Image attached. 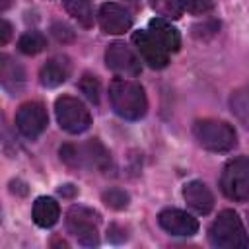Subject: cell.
Segmentation results:
<instances>
[{
  "label": "cell",
  "mask_w": 249,
  "mask_h": 249,
  "mask_svg": "<svg viewBox=\"0 0 249 249\" xmlns=\"http://www.w3.org/2000/svg\"><path fill=\"white\" fill-rule=\"evenodd\" d=\"M158 222L167 233L179 235V237H191L198 231L196 218H193L191 214H187L185 210H179V208L161 210L160 216H158Z\"/></svg>",
  "instance_id": "7c38bea8"
},
{
  "label": "cell",
  "mask_w": 249,
  "mask_h": 249,
  "mask_svg": "<svg viewBox=\"0 0 249 249\" xmlns=\"http://www.w3.org/2000/svg\"><path fill=\"white\" fill-rule=\"evenodd\" d=\"M54 113H56V121L60 128L70 134H80L88 130L91 124L89 109L78 97H72V95L58 97L54 101Z\"/></svg>",
  "instance_id": "8992f818"
},
{
  "label": "cell",
  "mask_w": 249,
  "mask_h": 249,
  "mask_svg": "<svg viewBox=\"0 0 249 249\" xmlns=\"http://www.w3.org/2000/svg\"><path fill=\"white\" fill-rule=\"evenodd\" d=\"M80 89H82V93H84L91 103H97V101H99V82H97L95 76L84 74L82 80H80Z\"/></svg>",
  "instance_id": "603a6c76"
},
{
  "label": "cell",
  "mask_w": 249,
  "mask_h": 249,
  "mask_svg": "<svg viewBox=\"0 0 249 249\" xmlns=\"http://www.w3.org/2000/svg\"><path fill=\"white\" fill-rule=\"evenodd\" d=\"M101 198H103V202L109 206V208H115V210H123V208H126L128 206V195L124 193V191H121V189H109V191H105L103 195H101Z\"/></svg>",
  "instance_id": "7402d4cb"
},
{
  "label": "cell",
  "mask_w": 249,
  "mask_h": 249,
  "mask_svg": "<svg viewBox=\"0 0 249 249\" xmlns=\"http://www.w3.org/2000/svg\"><path fill=\"white\" fill-rule=\"evenodd\" d=\"M0 82L10 95H18L25 86V70L12 56H0Z\"/></svg>",
  "instance_id": "5bb4252c"
},
{
  "label": "cell",
  "mask_w": 249,
  "mask_h": 249,
  "mask_svg": "<svg viewBox=\"0 0 249 249\" xmlns=\"http://www.w3.org/2000/svg\"><path fill=\"white\" fill-rule=\"evenodd\" d=\"M99 214L88 206H72L66 214V228L68 231L86 247H95L99 243Z\"/></svg>",
  "instance_id": "52a82bcc"
},
{
  "label": "cell",
  "mask_w": 249,
  "mask_h": 249,
  "mask_svg": "<svg viewBox=\"0 0 249 249\" xmlns=\"http://www.w3.org/2000/svg\"><path fill=\"white\" fill-rule=\"evenodd\" d=\"M208 239L220 249H245L249 245L241 218L233 210H222L208 228Z\"/></svg>",
  "instance_id": "7a4b0ae2"
},
{
  "label": "cell",
  "mask_w": 249,
  "mask_h": 249,
  "mask_svg": "<svg viewBox=\"0 0 249 249\" xmlns=\"http://www.w3.org/2000/svg\"><path fill=\"white\" fill-rule=\"evenodd\" d=\"M66 12L84 27L93 25V10H91V0H62Z\"/></svg>",
  "instance_id": "ac0fdd59"
},
{
  "label": "cell",
  "mask_w": 249,
  "mask_h": 249,
  "mask_svg": "<svg viewBox=\"0 0 249 249\" xmlns=\"http://www.w3.org/2000/svg\"><path fill=\"white\" fill-rule=\"evenodd\" d=\"M183 198L196 214H208L214 208V195L202 181H191L183 187Z\"/></svg>",
  "instance_id": "4fadbf2b"
},
{
  "label": "cell",
  "mask_w": 249,
  "mask_h": 249,
  "mask_svg": "<svg viewBox=\"0 0 249 249\" xmlns=\"http://www.w3.org/2000/svg\"><path fill=\"white\" fill-rule=\"evenodd\" d=\"M8 6H10V0H2V4H0V10H2V12H6V10H8Z\"/></svg>",
  "instance_id": "4316f807"
},
{
  "label": "cell",
  "mask_w": 249,
  "mask_h": 249,
  "mask_svg": "<svg viewBox=\"0 0 249 249\" xmlns=\"http://www.w3.org/2000/svg\"><path fill=\"white\" fill-rule=\"evenodd\" d=\"M53 33H54V37L58 41H70V39H74V31L66 23H54L53 25Z\"/></svg>",
  "instance_id": "d4e9b609"
},
{
  "label": "cell",
  "mask_w": 249,
  "mask_h": 249,
  "mask_svg": "<svg viewBox=\"0 0 249 249\" xmlns=\"http://www.w3.org/2000/svg\"><path fill=\"white\" fill-rule=\"evenodd\" d=\"M220 187L222 193L231 200H249V158L230 160L222 169Z\"/></svg>",
  "instance_id": "5b68a950"
},
{
  "label": "cell",
  "mask_w": 249,
  "mask_h": 249,
  "mask_svg": "<svg viewBox=\"0 0 249 249\" xmlns=\"http://www.w3.org/2000/svg\"><path fill=\"white\" fill-rule=\"evenodd\" d=\"M181 4H183V10H187L189 14H195V16L208 14L214 8L212 0H181Z\"/></svg>",
  "instance_id": "cb8c5ba5"
},
{
  "label": "cell",
  "mask_w": 249,
  "mask_h": 249,
  "mask_svg": "<svg viewBox=\"0 0 249 249\" xmlns=\"http://www.w3.org/2000/svg\"><path fill=\"white\" fill-rule=\"evenodd\" d=\"M60 160L70 167L107 169L111 165V156L99 140H89L82 146L64 144V146H60Z\"/></svg>",
  "instance_id": "277c9868"
},
{
  "label": "cell",
  "mask_w": 249,
  "mask_h": 249,
  "mask_svg": "<svg viewBox=\"0 0 249 249\" xmlns=\"http://www.w3.org/2000/svg\"><path fill=\"white\" fill-rule=\"evenodd\" d=\"M152 10L163 18H171V19H179L183 14V4L181 0H148Z\"/></svg>",
  "instance_id": "ffe728a7"
},
{
  "label": "cell",
  "mask_w": 249,
  "mask_h": 249,
  "mask_svg": "<svg viewBox=\"0 0 249 249\" xmlns=\"http://www.w3.org/2000/svg\"><path fill=\"white\" fill-rule=\"evenodd\" d=\"M105 64H107L109 70H113L121 76H138L140 74V60L123 43H111L107 47Z\"/></svg>",
  "instance_id": "30bf717a"
},
{
  "label": "cell",
  "mask_w": 249,
  "mask_h": 249,
  "mask_svg": "<svg viewBox=\"0 0 249 249\" xmlns=\"http://www.w3.org/2000/svg\"><path fill=\"white\" fill-rule=\"evenodd\" d=\"M109 101L115 113L126 121H138L148 111V99L144 88L134 80L115 78L109 84Z\"/></svg>",
  "instance_id": "6da1fadb"
},
{
  "label": "cell",
  "mask_w": 249,
  "mask_h": 249,
  "mask_svg": "<svg viewBox=\"0 0 249 249\" xmlns=\"http://www.w3.org/2000/svg\"><path fill=\"white\" fill-rule=\"evenodd\" d=\"M97 19H99V27L105 33H111V35H121V33L128 31L132 27L130 12L124 6L117 4V2L101 4L99 12H97Z\"/></svg>",
  "instance_id": "9c48e42d"
},
{
  "label": "cell",
  "mask_w": 249,
  "mask_h": 249,
  "mask_svg": "<svg viewBox=\"0 0 249 249\" xmlns=\"http://www.w3.org/2000/svg\"><path fill=\"white\" fill-rule=\"evenodd\" d=\"M58 216H60V208H58V202L54 198L39 196L33 202V220H35L37 226L51 228L58 222Z\"/></svg>",
  "instance_id": "e0dca14e"
},
{
  "label": "cell",
  "mask_w": 249,
  "mask_h": 249,
  "mask_svg": "<svg viewBox=\"0 0 249 249\" xmlns=\"http://www.w3.org/2000/svg\"><path fill=\"white\" fill-rule=\"evenodd\" d=\"M10 35H12V25L6 19H2V23H0V45H6L10 41Z\"/></svg>",
  "instance_id": "484cf974"
},
{
  "label": "cell",
  "mask_w": 249,
  "mask_h": 249,
  "mask_svg": "<svg viewBox=\"0 0 249 249\" xmlns=\"http://www.w3.org/2000/svg\"><path fill=\"white\" fill-rule=\"evenodd\" d=\"M231 111L239 117V121L249 128V89L245 91H235L230 99Z\"/></svg>",
  "instance_id": "44dd1931"
},
{
  "label": "cell",
  "mask_w": 249,
  "mask_h": 249,
  "mask_svg": "<svg viewBox=\"0 0 249 249\" xmlns=\"http://www.w3.org/2000/svg\"><path fill=\"white\" fill-rule=\"evenodd\" d=\"M47 124H49L47 109L39 101H27L16 113V126L25 138H31V140L39 138L47 128Z\"/></svg>",
  "instance_id": "ba28073f"
},
{
  "label": "cell",
  "mask_w": 249,
  "mask_h": 249,
  "mask_svg": "<svg viewBox=\"0 0 249 249\" xmlns=\"http://www.w3.org/2000/svg\"><path fill=\"white\" fill-rule=\"evenodd\" d=\"M70 62L66 56H53L49 58L41 70H39V82L45 86V88H56L60 86L62 82H66V78L70 76Z\"/></svg>",
  "instance_id": "9a60e30c"
},
{
  "label": "cell",
  "mask_w": 249,
  "mask_h": 249,
  "mask_svg": "<svg viewBox=\"0 0 249 249\" xmlns=\"http://www.w3.org/2000/svg\"><path fill=\"white\" fill-rule=\"evenodd\" d=\"M148 33H150L167 53H177L179 47H181V35H179V31H177L169 21H165L163 18H154V19H150V23H148Z\"/></svg>",
  "instance_id": "2e32d148"
},
{
  "label": "cell",
  "mask_w": 249,
  "mask_h": 249,
  "mask_svg": "<svg viewBox=\"0 0 249 249\" xmlns=\"http://www.w3.org/2000/svg\"><path fill=\"white\" fill-rule=\"evenodd\" d=\"M132 43H134L136 51L140 53L142 60H144L150 68L160 70V68H165V66H167V62H169V53L148 33V29H146V31H134Z\"/></svg>",
  "instance_id": "8fae6325"
},
{
  "label": "cell",
  "mask_w": 249,
  "mask_h": 249,
  "mask_svg": "<svg viewBox=\"0 0 249 249\" xmlns=\"http://www.w3.org/2000/svg\"><path fill=\"white\" fill-rule=\"evenodd\" d=\"M196 142L208 152H230L237 144V134L231 124L218 119H200L193 124Z\"/></svg>",
  "instance_id": "3957f363"
},
{
  "label": "cell",
  "mask_w": 249,
  "mask_h": 249,
  "mask_svg": "<svg viewBox=\"0 0 249 249\" xmlns=\"http://www.w3.org/2000/svg\"><path fill=\"white\" fill-rule=\"evenodd\" d=\"M47 47V39L43 33L39 31H27L19 37L18 41V49L23 53V54H37L41 53L43 49Z\"/></svg>",
  "instance_id": "d6986e66"
}]
</instances>
